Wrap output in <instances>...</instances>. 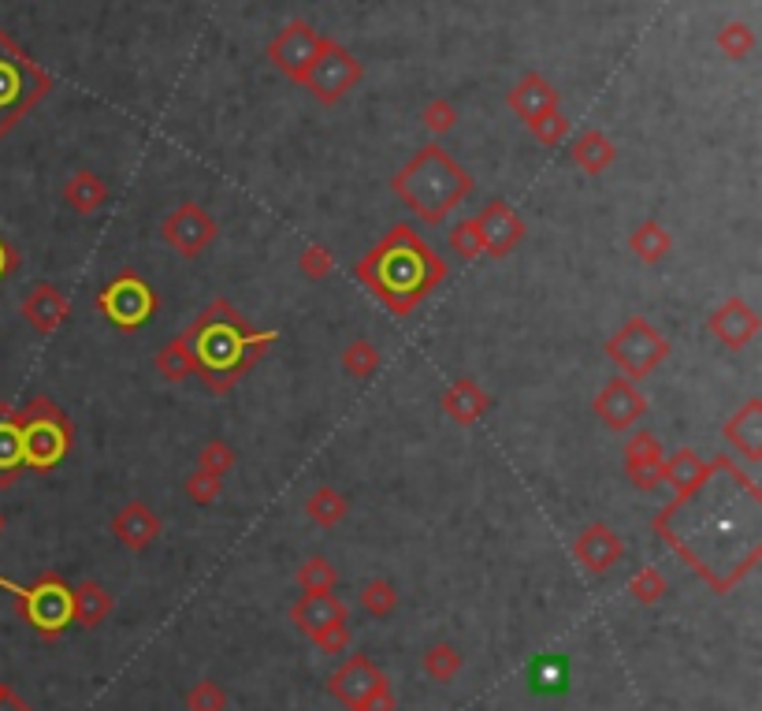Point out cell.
Masks as SVG:
<instances>
[{"label":"cell","mask_w":762,"mask_h":711,"mask_svg":"<svg viewBox=\"0 0 762 711\" xmlns=\"http://www.w3.org/2000/svg\"><path fill=\"white\" fill-rule=\"evenodd\" d=\"M721 436H726V444L744 458L748 466H759L762 462V399H748L740 410H732Z\"/></svg>","instance_id":"d6986e66"},{"label":"cell","mask_w":762,"mask_h":711,"mask_svg":"<svg viewBox=\"0 0 762 711\" xmlns=\"http://www.w3.org/2000/svg\"><path fill=\"white\" fill-rule=\"evenodd\" d=\"M157 306H160V298H157L153 287H149V279L130 273V268L119 276H112L97 295V313L119 332L146 329V324L157 317Z\"/></svg>","instance_id":"8992f818"},{"label":"cell","mask_w":762,"mask_h":711,"mask_svg":"<svg viewBox=\"0 0 762 711\" xmlns=\"http://www.w3.org/2000/svg\"><path fill=\"white\" fill-rule=\"evenodd\" d=\"M357 79H361V64H357L346 49L324 42V49H320L313 71L305 74L302 87L313 93L320 105H335L338 98H346V93L357 87Z\"/></svg>","instance_id":"8fae6325"},{"label":"cell","mask_w":762,"mask_h":711,"mask_svg":"<svg viewBox=\"0 0 762 711\" xmlns=\"http://www.w3.org/2000/svg\"><path fill=\"white\" fill-rule=\"evenodd\" d=\"M194 704L201 708V711H212V708H216V697H212V693H197Z\"/></svg>","instance_id":"bcb514c9"},{"label":"cell","mask_w":762,"mask_h":711,"mask_svg":"<svg viewBox=\"0 0 762 711\" xmlns=\"http://www.w3.org/2000/svg\"><path fill=\"white\" fill-rule=\"evenodd\" d=\"M480 220V231H484V257H510L517 246L524 242V236H529V228H524V220L517 217V209L506 198H495L487 202L484 209L476 213Z\"/></svg>","instance_id":"5bb4252c"},{"label":"cell","mask_w":762,"mask_h":711,"mask_svg":"<svg viewBox=\"0 0 762 711\" xmlns=\"http://www.w3.org/2000/svg\"><path fill=\"white\" fill-rule=\"evenodd\" d=\"M19 417V439H23V470H56L68 458L74 444V425L49 395H34Z\"/></svg>","instance_id":"277c9868"},{"label":"cell","mask_w":762,"mask_h":711,"mask_svg":"<svg viewBox=\"0 0 762 711\" xmlns=\"http://www.w3.org/2000/svg\"><path fill=\"white\" fill-rule=\"evenodd\" d=\"M19 268V254H15V246L8 242L4 236H0V284H4L8 276H12Z\"/></svg>","instance_id":"ee69618b"},{"label":"cell","mask_w":762,"mask_h":711,"mask_svg":"<svg viewBox=\"0 0 762 711\" xmlns=\"http://www.w3.org/2000/svg\"><path fill=\"white\" fill-rule=\"evenodd\" d=\"M510 108L529 124L540 112L558 108V90H554L547 79H540V74H524V79L517 82V90L510 93Z\"/></svg>","instance_id":"603a6c76"},{"label":"cell","mask_w":762,"mask_h":711,"mask_svg":"<svg viewBox=\"0 0 762 711\" xmlns=\"http://www.w3.org/2000/svg\"><path fill=\"white\" fill-rule=\"evenodd\" d=\"M707 332L721 343L726 351H744L751 340L762 332V317L751 310L748 298H726L718 310H711L707 317Z\"/></svg>","instance_id":"2e32d148"},{"label":"cell","mask_w":762,"mask_h":711,"mask_svg":"<svg viewBox=\"0 0 762 711\" xmlns=\"http://www.w3.org/2000/svg\"><path fill=\"white\" fill-rule=\"evenodd\" d=\"M0 588L15 593V600H19V607H23V615L42 633H60L64 622L71 619V593L64 588L60 577H42V582H37L34 588H19V585L8 582V577H0Z\"/></svg>","instance_id":"9c48e42d"},{"label":"cell","mask_w":762,"mask_h":711,"mask_svg":"<svg viewBox=\"0 0 762 711\" xmlns=\"http://www.w3.org/2000/svg\"><path fill=\"white\" fill-rule=\"evenodd\" d=\"M112 532H116V540L124 548L146 551L160 537V514L142 500H130L112 514Z\"/></svg>","instance_id":"ffe728a7"},{"label":"cell","mask_w":762,"mask_h":711,"mask_svg":"<svg viewBox=\"0 0 762 711\" xmlns=\"http://www.w3.org/2000/svg\"><path fill=\"white\" fill-rule=\"evenodd\" d=\"M12 402H0V492L15 489L23 470V439H19V417Z\"/></svg>","instance_id":"7402d4cb"},{"label":"cell","mask_w":762,"mask_h":711,"mask_svg":"<svg viewBox=\"0 0 762 711\" xmlns=\"http://www.w3.org/2000/svg\"><path fill=\"white\" fill-rule=\"evenodd\" d=\"M607 358L614 362L617 377L644 383L651 372H658L666 365V358L673 354L670 340L655 329L647 317H628L621 329L603 343Z\"/></svg>","instance_id":"5b68a950"},{"label":"cell","mask_w":762,"mask_h":711,"mask_svg":"<svg viewBox=\"0 0 762 711\" xmlns=\"http://www.w3.org/2000/svg\"><path fill=\"white\" fill-rule=\"evenodd\" d=\"M394 198L428 228H439L454 217V209L473 194V175L461 168L447 149L425 146L413 161L394 175Z\"/></svg>","instance_id":"3957f363"},{"label":"cell","mask_w":762,"mask_h":711,"mask_svg":"<svg viewBox=\"0 0 762 711\" xmlns=\"http://www.w3.org/2000/svg\"><path fill=\"white\" fill-rule=\"evenodd\" d=\"M662 593H666V582H662V574H658V570L644 566V570H639V574L633 577V596H636V600L655 604Z\"/></svg>","instance_id":"f35d334b"},{"label":"cell","mask_w":762,"mask_h":711,"mask_svg":"<svg viewBox=\"0 0 762 711\" xmlns=\"http://www.w3.org/2000/svg\"><path fill=\"white\" fill-rule=\"evenodd\" d=\"M112 611V596L101 585H82L79 593H71V615H79L82 622H97Z\"/></svg>","instance_id":"1f68e13d"},{"label":"cell","mask_w":762,"mask_h":711,"mask_svg":"<svg viewBox=\"0 0 762 711\" xmlns=\"http://www.w3.org/2000/svg\"><path fill=\"white\" fill-rule=\"evenodd\" d=\"M447 242H450V250H454L458 261H476V257H484V250H487L484 231H480V220L476 217H465V220L450 223Z\"/></svg>","instance_id":"f546056e"},{"label":"cell","mask_w":762,"mask_h":711,"mask_svg":"<svg viewBox=\"0 0 762 711\" xmlns=\"http://www.w3.org/2000/svg\"><path fill=\"white\" fill-rule=\"evenodd\" d=\"M439 406H443V414L454 421V425H476L480 417L487 414V410L495 406L492 402V395H487L484 388H480L476 380H454L450 383V388L443 391V395H439Z\"/></svg>","instance_id":"44dd1931"},{"label":"cell","mask_w":762,"mask_h":711,"mask_svg":"<svg viewBox=\"0 0 762 711\" xmlns=\"http://www.w3.org/2000/svg\"><path fill=\"white\" fill-rule=\"evenodd\" d=\"M19 313H23V321L31 324L34 332L53 335V332H60L64 324H68L71 302H68V295H64L60 287L49 284V279H42V284H34L31 291L23 295Z\"/></svg>","instance_id":"e0dca14e"},{"label":"cell","mask_w":762,"mask_h":711,"mask_svg":"<svg viewBox=\"0 0 762 711\" xmlns=\"http://www.w3.org/2000/svg\"><path fill=\"white\" fill-rule=\"evenodd\" d=\"M718 45L726 49V56H732V60H740V56H748L751 53V45H755V37H751V31L744 23H732L721 31L718 37Z\"/></svg>","instance_id":"74e56055"},{"label":"cell","mask_w":762,"mask_h":711,"mask_svg":"<svg viewBox=\"0 0 762 711\" xmlns=\"http://www.w3.org/2000/svg\"><path fill=\"white\" fill-rule=\"evenodd\" d=\"M320 49H324V37H320L313 26H305V23H290L284 34L272 42V49L268 56L276 60V68L279 71H287L290 79H298V82H305V74L313 71V64H316V56Z\"/></svg>","instance_id":"9a60e30c"},{"label":"cell","mask_w":762,"mask_h":711,"mask_svg":"<svg viewBox=\"0 0 762 711\" xmlns=\"http://www.w3.org/2000/svg\"><path fill=\"white\" fill-rule=\"evenodd\" d=\"M628 250H633L636 261H644V265H662L673 250V236H670V228H662L658 220H644V223H636V231L628 236Z\"/></svg>","instance_id":"484cf974"},{"label":"cell","mask_w":762,"mask_h":711,"mask_svg":"<svg viewBox=\"0 0 762 711\" xmlns=\"http://www.w3.org/2000/svg\"><path fill=\"white\" fill-rule=\"evenodd\" d=\"M157 372H160V380H168V383H186L197 377V358H194L190 343L183 340V332L157 351Z\"/></svg>","instance_id":"4316f807"},{"label":"cell","mask_w":762,"mask_h":711,"mask_svg":"<svg viewBox=\"0 0 762 711\" xmlns=\"http://www.w3.org/2000/svg\"><path fill=\"white\" fill-rule=\"evenodd\" d=\"M529 127H532V135L540 138L543 146L554 149V146H562V138L569 135V119L562 116L558 108H551V112H540L535 119H529Z\"/></svg>","instance_id":"d590c367"},{"label":"cell","mask_w":762,"mask_h":711,"mask_svg":"<svg viewBox=\"0 0 762 711\" xmlns=\"http://www.w3.org/2000/svg\"><path fill=\"white\" fill-rule=\"evenodd\" d=\"M726 462H729L726 455L700 458V455L692 451V447H677L673 455H666L662 484H666V489H673V500H670V507H666L662 514H673V511H681L684 503H692L695 495H700L714 481V477L721 473V466H726Z\"/></svg>","instance_id":"ba28073f"},{"label":"cell","mask_w":762,"mask_h":711,"mask_svg":"<svg viewBox=\"0 0 762 711\" xmlns=\"http://www.w3.org/2000/svg\"><path fill=\"white\" fill-rule=\"evenodd\" d=\"M305 514H309V521H316V526L335 529L338 521L350 514V500H346V495L338 492V489H332V484H320V489L309 492Z\"/></svg>","instance_id":"83f0119b"},{"label":"cell","mask_w":762,"mask_h":711,"mask_svg":"<svg viewBox=\"0 0 762 711\" xmlns=\"http://www.w3.org/2000/svg\"><path fill=\"white\" fill-rule=\"evenodd\" d=\"M569 153H573V164L588 175H603L607 168L617 161V149L603 130H585V135H577L569 146Z\"/></svg>","instance_id":"d4e9b609"},{"label":"cell","mask_w":762,"mask_h":711,"mask_svg":"<svg viewBox=\"0 0 762 711\" xmlns=\"http://www.w3.org/2000/svg\"><path fill=\"white\" fill-rule=\"evenodd\" d=\"M298 577H302V585H305L313 596L327 593V588L335 585V570H332V563H327V559H309Z\"/></svg>","instance_id":"8d00e7d4"},{"label":"cell","mask_w":762,"mask_h":711,"mask_svg":"<svg viewBox=\"0 0 762 711\" xmlns=\"http://www.w3.org/2000/svg\"><path fill=\"white\" fill-rule=\"evenodd\" d=\"M365 607L372 615H388L394 607V588L388 582H369L365 585Z\"/></svg>","instance_id":"60d3db41"},{"label":"cell","mask_w":762,"mask_h":711,"mask_svg":"<svg viewBox=\"0 0 762 711\" xmlns=\"http://www.w3.org/2000/svg\"><path fill=\"white\" fill-rule=\"evenodd\" d=\"M591 410H596V417L603 421L610 433L625 436V433H633V428H639V421L647 417L651 402H647V395L639 391V383L625 380V377H614V380H607L603 388L596 391Z\"/></svg>","instance_id":"30bf717a"},{"label":"cell","mask_w":762,"mask_h":711,"mask_svg":"<svg viewBox=\"0 0 762 711\" xmlns=\"http://www.w3.org/2000/svg\"><path fill=\"white\" fill-rule=\"evenodd\" d=\"M183 492H186V500H190L194 507H212V503L223 495V477H216L209 470H197V466H194V473L186 477Z\"/></svg>","instance_id":"836d02e7"},{"label":"cell","mask_w":762,"mask_h":711,"mask_svg":"<svg viewBox=\"0 0 762 711\" xmlns=\"http://www.w3.org/2000/svg\"><path fill=\"white\" fill-rule=\"evenodd\" d=\"M454 667H458V656L450 649H431L428 652V670L436 678H450V675H454Z\"/></svg>","instance_id":"b9f144b4"},{"label":"cell","mask_w":762,"mask_h":711,"mask_svg":"<svg viewBox=\"0 0 762 711\" xmlns=\"http://www.w3.org/2000/svg\"><path fill=\"white\" fill-rule=\"evenodd\" d=\"M338 365H343L346 377L372 380L376 372H380V347L369 340H354V343H346L343 354H338Z\"/></svg>","instance_id":"f1b7e54d"},{"label":"cell","mask_w":762,"mask_h":711,"mask_svg":"<svg viewBox=\"0 0 762 711\" xmlns=\"http://www.w3.org/2000/svg\"><path fill=\"white\" fill-rule=\"evenodd\" d=\"M295 619L302 622V626H309V630H313V626L320 630V626H327V622H335V619H346V611H343V604L332 600L327 593H320V596L309 593L305 600L295 607Z\"/></svg>","instance_id":"4dcf8cb0"},{"label":"cell","mask_w":762,"mask_h":711,"mask_svg":"<svg viewBox=\"0 0 762 711\" xmlns=\"http://www.w3.org/2000/svg\"><path fill=\"white\" fill-rule=\"evenodd\" d=\"M298 268H302L305 279H327L335 273V254L332 246H324V242H305L302 254H298Z\"/></svg>","instance_id":"e575fe53"},{"label":"cell","mask_w":762,"mask_h":711,"mask_svg":"<svg viewBox=\"0 0 762 711\" xmlns=\"http://www.w3.org/2000/svg\"><path fill=\"white\" fill-rule=\"evenodd\" d=\"M454 124H458V112L450 108L447 101H436V105L425 108V127L431 130V135H447Z\"/></svg>","instance_id":"ab89813d"},{"label":"cell","mask_w":762,"mask_h":711,"mask_svg":"<svg viewBox=\"0 0 762 711\" xmlns=\"http://www.w3.org/2000/svg\"><path fill=\"white\" fill-rule=\"evenodd\" d=\"M4 53L8 56H0V135H8L19 124V116L45 93V87H26L23 71H31V64L19 56L12 42Z\"/></svg>","instance_id":"7c38bea8"},{"label":"cell","mask_w":762,"mask_h":711,"mask_svg":"<svg viewBox=\"0 0 762 711\" xmlns=\"http://www.w3.org/2000/svg\"><path fill=\"white\" fill-rule=\"evenodd\" d=\"M239 466V455L228 439H205L201 451H197V470H209L216 477H228Z\"/></svg>","instance_id":"d6a6232c"},{"label":"cell","mask_w":762,"mask_h":711,"mask_svg":"<svg viewBox=\"0 0 762 711\" xmlns=\"http://www.w3.org/2000/svg\"><path fill=\"white\" fill-rule=\"evenodd\" d=\"M0 693H4V686H0Z\"/></svg>","instance_id":"c3c4849f"},{"label":"cell","mask_w":762,"mask_h":711,"mask_svg":"<svg viewBox=\"0 0 762 711\" xmlns=\"http://www.w3.org/2000/svg\"><path fill=\"white\" fill-rule=\"evenodd\" d=\"M354 276L394 317L417 313V306L450 276V265L413 223H394L376 246L354 265Z\"/></svg>","instance_id":"6da1fadb"},{"label":"cell","mask_w":762,"mask_h":711,"mask_svg":"<svg viewBox=\"0 0 762 711\" xmlns=\"http://www.w3.org/2000/svg\"><path fill=\"white\" fill-rule=\"evenodd\" d=\"M4 529H8V518H4V511H0V537H4Z\"/></svg>","instance_id":"7dc6e473"},{"label":"cell","mask_w":762,"mask_h":711,"mask_svg":"<svg viewBox=\"0 0 762 711\" xmlns=\"http://www.w3.org/2000/svg\"><path fill=\"white\" fill-rule=\"evenodd\" d=\"M108 202V183L101 180L97 172H74L68 183H64V205H68L71 213H79V217H90V213H97L101 205Z\"/></svg>","instance_id":"cb8c5ba5"},{"label":"cell","mask_w":762,"mask_h":711,"mask_svg":"<svg viewBox=\"0 0 762 711\" xmlns=\"http://www.w3.org/2000/svg\"><path fill=\"white\" fill-rule=\"evenodd\" d=\"M160 239H164L178 257L197 261L216 239H220V223H216V217L205 205L183 202L178 209H172L160 220Z\"/></svg>","instance_id":"52a82bcc"},{"label":"cell","mask_w":762,"mask_h":711,"mask_svg":"<svg viewBox=\"0 0 762 711\" xmlns=\"http://www.w3.org/2000/svg\"><path fill=\"white\" fill-rule=\"evenodd\" d=\"M625 447H621V462H625V477L636 484L639 492H658L662 489V462H666V447L662 439L647 428H633L625 433Z\"/></svg>","instance_id":"4fadbf2b"},{"label":"cell","mask_w":762,"mask_h":711,"mask_svg":"<svg viewBox=\"0 0 762 711\" xmlns=\"http://www.w3.org/2000/svg\"><path fill=\"white\" fill-rule=\"evenodd\" d=\"M183 340L190 343L197 358V380L223 395L239 383L261 358H268V351L279 343L276 329L257 332L242 317L228 298H212L201 313L183 329Z\"/></svg>","instance_id":"7a4b0ae2"},{"label":"cell","mask_w":762,"mask_h":711,"mask_svg":"<svg viewBox=\"0 0 762 711\" xmlns=\"http://www.w3.org/2000/svg\"><path fill=\"white\" fill-rule=\"evenodd\" d=\"M573 555H577V563L591 570V574H603V570L625 559V540H621V532L610 529L607 521H591V526L580 529L577 544H573Z\"/></svg>","instance_id":"ac0fdd59"},{"label":"cell","mask_w":762,"mask_h":711,"mask_svg":"<svg viewBox=\"0 0 762 711\" xmlns=\"http://www.w3.org/2000/svg\"><path fill=\"white\" fill-rule=\"evenodd\" d=\"M0 711H26L23 700H15L12 693H0Z\"/></svg>","instance_id":"f6af8a7d"},{"label":"cell","mask_w":762,"mask_h":711,"mask_svg":"<svg viewBox=\"0 0 762 711\" xmlns=\"http://www.w3.org/2000/svg\"><path fill=\"white\" fill-rule=\"evenodd\" d=\"M535 686L540 689H558L562 686V667L554 660H543L540 670H535Z\"/></svg>","instance_id":"7bdbcfd3"}]
</instances>
